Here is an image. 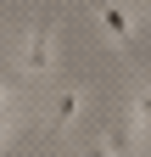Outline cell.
<instances>
[{"instance_id": "obj_5", "label": "cell", "mask_w": 151, "mask_h": 157, "mask_svg": "<svg viewBox=\"0 0 151 157\" xmlns=\"http://www.w3.org/2000/svg\"><path fill=\"white\" fill-rule=\"evenodd\" d=\"M90 157H106V140H101V146H90Z\"/></svg>"}, {"instance_id": "obj_1", "label": "cell", "mask_w": 151, "mask_h": 157, "mask_svg": "<svg viewBox=\"0 0 151 157\" xmlns=\"http://www.w3.org/2000/svg\"><path fill=\"white\" fill-rule=\"evenodd\" d=\"M95 17H101V28L112 34V45H129V34H134V28H129V11L118 6V0H101Z\"/></svg>"}, {"instance_id": "obj_2", "label": "cell", "mask_w": 151, "mask_h": 157, "mask_svg": "<svg viewBox=\"0 0 151 157\" xmlns=\"http://www.w3.org/2000/svg\"><path fill=\"white\" fill-rule=\"evenodd\" d=\"M23 67H28V73H45V67H50V28H45V23L28 34V56H23Z\"/></svg>"}, {"instance_id": "obj_3", "label": "cell", "mask_w": 151, "mask_h": 157, "mask_svg": "<svg viewBox=\"0 0 151 157\" xmlns=\"http://www.w3.org/2000/svg\"><path fill=\"white\" fill-rule=\"evenodd\" d=\"M79 101H84L79 90H62V95H56V118H50V129H56V135H62L73 118H79Z\"/></svg>"}, {"instance_id": "obj_4", "label": "cell", "mask_w": 151, "mask_h": 157, "mask_svg": "<svg viewBox=\"0 0 151 157\" xmlns=\"http://www.w3.org/2000/svg\"><path fill=\"white\" fill-rule=\"evenodd\" d=\"M6 129H11V118H6V107H0V140H6Z\"/></svg>"}]
</instances>
